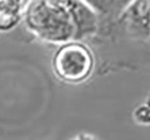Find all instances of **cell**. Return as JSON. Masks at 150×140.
<instances>
[{
    "instance_id": "cell-1",
    "label": "cell",
    "mask_w": 150,
    "mask_h": 140,
    "mask_svg": "<svg viewBox=\"0 0 150 140\" xmlns=\"http://www.w3.org/2000/svg\"><path fill=\"white\" fill-rule=\"evenodd\" d=\"M56 75L71 83L86 80L93 72V57L85 45L68 43L56 52L53 60Z\"/></svg>"
},
{
    "instance_id": "cell-2",
    "label": "cell",
    "mask_w": 150,
    "mask_h": 140,
    "mask_svg": "<svg viewBox=\"0 0 150 140\" xmlns=\"http://www.w3.org/2000/svg\"><path fill=\"white\" fill-rule=\"evenodd\" d=\"M134 118L141 124H150V108L147 104L139 106L134 112Z\"/></svg>"
},
{
    "instance_id": "cell-3",
    "label": "cell",
    "mask_w": 150,
    "mask_h": 140,
    "mask_svg": "<svg viewBox=\"0 0 150 140\" xmlns=\"http://www.w3.org/2000/svg\"><path fill=\"white\" fill-rule=\"evenodd\" d=\"M147 105L150 108V97L148 98V100H147Z\"/></svg>"
}]
</instances>
